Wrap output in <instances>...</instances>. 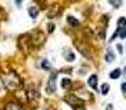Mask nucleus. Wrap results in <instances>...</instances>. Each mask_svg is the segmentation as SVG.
Listing matches in <instances>:
<instances>
[{
  "instance_id": "obj_9",
  "label": "nucleus",
  "mask_w": 126,
  "mask_h": 110,
  "mask_svg": "<svg viewBox=\"0 0 126 110\" xmlns=\"http://www.w3.org/2000/svg\"><path fill=\"white\" fill-rule=\"evenodd\" d=\"M72 86V82L69 78H63L62 79V88L64 89H70Z\"/></svg>"
},
{
  "instance_id": "obj_17",
  "label": "nucleus",
  "mask_w": 126,
  "mask_h": 110,
  "mask_svg": "<svg viewBox=\"0 0 126 110\" xmlns=\"http://www.w3.org/2000/svg\"><path fill=\"white\" fill-rule=\"evenodd\" d=\"M54 28H55V25L53 23H49L48 24V30H49V33H52L53 31H54Z\"/></svg>"
},
{
  "instance_id": "obj_15",
  "label": "nucleus",
  "mask_w": 126,
  "mask_h": 110,
  "mask_svg": "<svg viewBox=\"0 0 126 110\" xmlns=\"http://www.w3.org/2000/svg\"><path fill=\"white\" fill-rule=\"evenodd\" d=\"M120 37H121V39H125V37H126V28L121 29V31H120Z\"/></svg>"
},
{
  "instance_id": "obj_19",
  "label": "nucleus",
  "mask_w": 126,
  "mask_h": 110,
  "mask_svg": "<svg viewBox=\"0 0 126 110\" xmlns=\"http://www.w3.org/2000/svg\"><path fill=\"white\" fill-rule=\"evenodd\" d=\"M117 50H118V52H120V54H122V53H123L122 45H121V44H117Z\"/></svg>"
},
{
  "instance_id": "obj_8",
  "label": "nucleus",
  "mask_w": 126,
  "mask_h": 110,
  "mask_svg": "<svg viewBox=\"0 0 126 110\" xmlns=\"http://www.w3.org/2000/svg\"><path fill=\"white\" fill-rule=\"evenodd\" d=\"M121 73H122V72H121V69L120 68H116V69H114L113 72H111V73H110V77H111L112 79H117V78L121 76Z\"/></svg>"
},
{
  "instance_id": "obj_20",
  "label": "nucleus",
  "mask_w": 126,
  "mask_h": 110,
  "mask_svg": "<svg viewBox=\"0 0 126 110\" xmlns=\"http://www.w3.org/2000/svg\"><path fill=\"white\" fill-rule=\"evenodd\" d=\"M74 110H85V108H84V106H79V107H75Z\"/></svg>"
},
{
  "instance_id": "obj_10",
  "label": "nucleus",
  "mask_w": 126,
  "mask_h": 110,
  "mask_svg": "<svg viewBox=\"0 0 126 110\" xmlns=\"http://www.w3.org/2000/svg\"><path fill=\"white\" fill-rule=\"evenodd\" d=\"M109 90H110V85L106 84V83L102 84V86H101V93H102V95L106 96L107 93H109Z\"/></svg>"
},
{
  "instance_id": "obj_21",
  "label": "nucleus",
  "mask_w": 126,
  "mask_h": 110,
  "mask_svg": "<svg viewBox=\"0 0 126 110\" xmlns=\"http://www.w3.org/2000/svg\"><path fill=\"white\" fill-rule=\"evenodd\" d=\"M113 109V106H112V105H109V106L106 107V110H112Z\"/></svg>"
},
{
  "instance_id": "obj_14",
  "label": "nucleus",
  "mask_w": 126,
  "mask_h": 110,
  "mask_svg": "<svg viewBox=\"0 0 126 110\" xmlns=\"http://www.w3.org/2000/svg\"><path fill=\"white\" fill-rule=\"evenodd\" d=\"M42 67H43L44 69H50L51 68V64L48 62V60H44L43 62H42Z\"/></svg>"
},
{
  "instance_id": "obj_18",
  "label": "nucleus",
  "mask_w": 126,
  "mask_h": 110,
  "mask_svg": "<svg viewBox=\"0 0 126 110\" xmlns=\"http://www.w3.org/2000/svg\"><path fill=\"white\" fill-rule=\"evenodd\" d=\"M121 88H122V90L124 91V93L126 94V83H123L122 86H121Z\"/></svg>"
},
{
  "instance_id": "obj_2",
  "label": "nucleus",
  "mask_w": 126,
  "mask_h": 110,
  "mask_svg": "<svg viewBox=\"0 0 126 110\" xmlns=\"http://www.w3.org/2000/svg\"><path fill=\"white\" fill-rule=\"evenodd\" d=\"M65 102H67L69 105H71L72 107H79V106H84V101L80 98H78L75 95H67L64 97Z\"/></svg>"
},
{
  "instance_id": "obj_1",
  "label": "nucleus",
  "mask_w": 126,
  "mask_h": 110,
  "mask_svg": "<svg viewBox=\"0 0 126 110\" xmlns=\"http://www.w3.org/2000/svg\"><path fill=\"white\" fill-rule=\"evenodd\" d=\"M57 77H58V72L53 71L52 73H51L50 77H49V80H48V87H47V91H48V94L55 93V89H57V85H55Z\"/></svg>"
},
{
  "instance_id": "obj_16",
  "label": "nucleus",
  "mask_w": 126,
  "mask_h": 110,
  "mask_svg": "<svg viewBox=\"0 0 126 110\" xmlns=\"http://www.w3.org/2000/svg\"><path fill=\"white\" fill-rule=\"evenodd\" d=\"M109 2L111 4H113L114 7H116V8H117V7H120L121 4H122V1H114V0H110Z\"/></svg>"
},
{
  "instance_id": "obj_4",
  "label": "nucleus",
  "mask_w": 126,
  "mask_h": 110,
  "mask_svg": "<svg viewBox=\"0 0 126 110\" xmlns=\"http://www.w3.org/2000/svg\"><path fill=\"white\" fill-rule=\"evenodd\" d=\"M87 84H89L90 87H92L93 89H96V87H97V76H96L95 74H93V75L89 78Z\"/></svg>"
},
{
  "instance_id": "obj_12",
  "label": "nucleus",
  "mask_w": 126,
  "mask_h": 110,
  "mask_svg": "<svg viewBox=\"0 0 126 110\" xmlns=\"http://www.w3.org/2000/svg\"><path fill=\"white\" fill-rule=\"evenodd\" d=\"M65 60L67 62H74L75 61V54L73 52H69V54L65 55Z\"/></svg>"
},
{
  "instance_id": "obj_13",
  "label": "nucleus",
  "mask_w": 126,
  "mask_h": 110,
  "mask_svg": "<svg viewBox=\"0 0 126 110\" xmlns=\"http://www.w3.org/2000/svg\"><path fill=\"white\" fill-rule=\"evenodd\" d=\"M117 25H118V28L126 26V18H124V17L120 18V19H118V21H117Z\"/></svg>"
},
{
  "instance_id": "obj_11",
  "label": "nucleus",
  "mask_w": 126,
  "mask_h": 110,
  "mask_svg": "<svg viewBox=\"0 0 126 110\" xmlns=\"http://www.w3.org/2000/svg\"><path fill=\"white\" fill-rule=\"evenodd\" d=\"M114 57H115V56H114V54L112 52H107L106 53V55H105V61H106L107 63H112L114 61Z\"/></svg>"
},
{
  "instance_id": "obj_3",
  "label": "nucleus",
  "mask_w": 126,
  "mask_h": 110,
  "mask_svg": "<svg viewBox=\"0 0 126 110\" xmlns=\"http://www.w3.org/2000/svg\"><path fill=\"white\" fill-rule=\"evenodd\" d=\"M44 41H46V35L42 32H37L31 39V42L34 46H40Z\"/></svg>"
},
{
  "instance_id": "obj_6",
  "label": "nucleus",
  "mask_w": 126,
  "mask_h": 110,
  "mask_svg": "<svg viewBox=\"0 0 126 110\" xmlns=\"http://www.w3.org/2000/svg\"><path fill=\"white\" fill-rule=\"evenodd\" d=\"M66 21H67V23H69L70 25H72V26H78L79 24H80L79 20L75 19L74 17H72V15H69V17L66 18Z\"/></svg>"
},
{
  "instance_id": "obj_5",
  "label": "nucleus",
  "mask_w": 126,
  "mask_h": 110,
  "mask_svg": "<svg viewBox=\"0 0 126 110\" xmlns=\"http://www.w3.org/2000/svg\"><path fill=\"white\" fill-rule=\"evenodd\" d=\"M4 110H23V109H22V107H20L19 105L15 104V102H8Z\"/></svg>"
},
{
  "instance_id": "obj_7",
  "label": "nucleus",
  "mask_w": 126,
  "mask_h": 110,
  "mask_svg": "<svg viewBox=\"0 0 126 110\" xmlns=\"http://www.w3.org/2000/svg\"><path fill=\"white\" fill-rule=\"evenodd\" d=\"M39 14V10H38L37 7H30L29 8V15H30L32 19H35Z\"/></svg>"
}]
</instances>
